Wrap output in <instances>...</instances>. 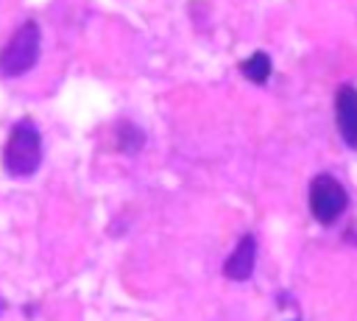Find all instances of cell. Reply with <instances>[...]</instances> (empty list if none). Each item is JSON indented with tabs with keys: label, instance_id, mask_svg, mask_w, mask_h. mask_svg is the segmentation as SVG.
<instances>
[{
	"label": "cell",
	"instance_id": "cell-3",
	"mask_svg": "<svg viewBox=\"0 0 357 321\" xmlns=\"http://www.w3.org/2000/svg\"><path fill=\"white\" fill-rule=\"evenodd\" d=\"M346 204H349L346 187L335 176L321 173V176H315L310 181V212H312V218L318 223H324V226L335 223L343 215Z\"/></svg>",
	"mask_w": 357,
	"mask_h": 321
},
{
	"label": "cell",
	"instance_id": "cell-4",
	"mask_svg": "<svg viewBox=\"0 0 357 321\" xmlns=\"http://www.w3.org/2000/svg\"><path fill=\"white\" fill-rule=\"evenodd\" d=\"M335 120L343 142L349 148H357V89L340 87L335 95Z\"/></svg>",
	"mask_w": 357,
	"mask_h": 321
},
{
	"label": "cell",
	"instance_id": "cell-5",
	"mask_svg": "<svg viewBox=\"0 0 357 321\" xmlns=\"http://www.w3.org/2000/svg\"><path fill=\"white\" fill-rule=\"evenodd\" d=\"M254 262H257V240L254 234H243L234 251L229 254V260L223 262V274L234 282H245L254 274Z\"/></svg>",
	"mask_w": 357,
	"mask_h": 321
},
{
	"label": "cell",
	"instance_id": "cell-2",
	"mask_svg": "<svg viewBox=\"0 0 357 321\" xmlns=\"http://www.w3.org/2000/svg\"><path fill=\"white\" fill-rule=\"evenodd\" d=\"M39 47H42V31L33 20L22 22L11 39L0 47V75L6 78H17L22 73H28L36 59H39Z\"/></svg>",
	"mask_w": 357,
	"mask_h": 321
},
{
	"label": "cell",
	"instance_id": "cell-1",
	"mask_svg": "<svg viewBox=\"0 0 357 321\" xmlns=\"http://www.w3.org/2000/svg\"><path fill=\"white\" fill-rule=\"evenodd\" d=\"M42 165V134L31 117H22L11 126L3 145V167L14 179L33 176Z\"/></svg>",
	"mask_w": 357,
	"mask_h": 321
},
{
	"label": "cell",
	"instance_id": "cell-6",
	"mask_svg": "<svg viewBox=\"0 0 357 321\" xmlns=\"http://www.w3.org/2000/svg\"><path fill=\"white\" fill-rule=\"evenodd\" d=\"M114 134H117V148H120L123 154H137V151L145 145V131H142L137 123L120 120L117 128H114Z\"/></svg>",
	"mask_w": 357,
	"mask_h": 321
},
{
	"label": "cell",
	"instance_id": "cell-7",
	"mask_svg": "<svg viewBox=\"0 0 357 321\" xmlns=\"http://www.w3.org/2000/svg\"><path fill=\"white\" fill-rule=\"evenodd\" d=\"M240 70H243V75H245L248 81H254V84H265L268 75H271V56L262 53V50H257V53H251V56L240 64Z\"/></svg>",
	"mask_w": 357,
	"mask_h": 321
}]
</instances>
